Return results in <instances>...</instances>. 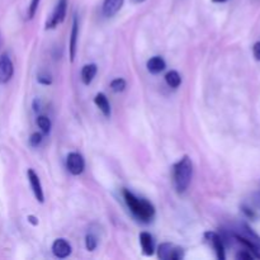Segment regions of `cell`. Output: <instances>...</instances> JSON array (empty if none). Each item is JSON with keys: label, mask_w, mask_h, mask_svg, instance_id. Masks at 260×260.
Masks as SVG:
<instances>
[{"label": "cell", "mask_w": 260, "mask_h": 260, "mask_svg": "<svg viewBox=\"0 0 260 260\" xmlns=\"http://www.w3.org/2000/svg\"><path fill=\"white\" fill-rule=\"evenodd\" d=\"M123 198L126 201L127 206H128L129 210L134 212V215L136 216L140 220L145 221V222H149L152 220V217L155 216V208L149 201L146 200H140L137 198L134 193H131L129 190H123Z\"/></svg>", "instance_id": "cell-1"}, {"label": "cell", "mask_w": 260, "mask_h": 260, "mask_svg": "<svg viewBox=\"0 0 260 260\" xmlns=\"http://www.w3.org/2000/svg\"><path fill=\"white\" fill-rule=\"evenodd\" d=\"M193 164L189 156H184L174 165V185L179 193L188 189L192 180Z\"/></svg>", "instance_id": "cell-2"}, {"label": "cell", "mask_w": 260, "mask_h": 260, "mask_svg": "<svg viewBox=\"0 0 260 260\" xmlns=\"http://www.w3.org/2000/svg\"><path fill=\"white\" fill-rule=\"evenodd\" d=\"M66 9H68V0H58L50 20H47V23H46V28L47 29L48 28H55L60 23H62L66 17Z\"/></svg>", "instance_id": "cell-3"}, {"label": "cell", "mask_w": 260, "mask_h": 260, "mask_svg": "<svg viewBox=\"0 0 260 260\" xmlns=\"http://www.w3.org/2000/svg\"><path fill=\"white\" fill-rule=\"evenodd\" d=\"M66 167L73 175H80L85 168L84 157L79 152H70L66 159Z\"/></svg>", "instance_id": "cell-4"}, {"label": "cell", "mask_w": 260, "mask_h": 260, "mask_svg": "<svg viewBox=\"0 0 260 260\" xmlns=\"http://www.w3.org/2000/svg\"><path fill=\"white\" fill-rule=\"evenodd\" d=\"M14 74V66L8 55L0 56V83H8Z\"/></svg>", "instance_id": "cell-5"}, {"label": "cell", "mask_w": 260, "mask_h": 260, "mask_svg": "<svg viewBox=\"0 0 260 260\" xmlns=\"http://www.w3.org/2000/svg\"><path fill=\"white\" fill-rule=\"evenodd\" d=\"M27 175H28V180H29L30 188H32L33 193H35L36 200H37L40 203H43V201H45V196H43V189H42V184H41L40 182V178H38V175L36 174V172L33 169H28Z\"/></svg>", "instance_id": "cell-6"}, {"label": "cell", "mask_w": 260, "mask_h": 260, "mask_svg": "<svg viewBox=\"0 0 260 260\" xmlns=\"http://www.w3.org/2000/svg\"><path fill=\"white\" fill-rule=\"evenodd\" d=\"M206 239L212 244L213 249L216 251V255L220 260H225L226 255H225V246H223V241L221 239V236L218 234L213 233V231H208V233L205 234Z\"/></svg>", "instance_id": "cell-7"}, {"label": "cell", "mask_w": 260, "mask_h": 260, "mask_svg": "<svg viewBox=\"0 0 260 260\" xmlns=\"http://www.w3.org/2000/svg\"><path fill=\"white\" fill-rule=\"evenodd\" d=\"M52 253L56 258L65 259L71 254V246L65 239H57L52 244Z\"/></svg>", "instance_id": "cell-8"}, {"label": "cell", "mask_w": 260, "mask_h": 260, "mask_svg": "<svg viewBox=\"0 0 260 260\" xmlns=\"http://www.w3.org/2000/svg\"><path fill=\"white\" fill-rule=\"evenodd\" d=\"M78 36H79V24H78V17L74 15L73 20V29H71L70 36V60L73 62L75 60V53H76V46H78Z\"/></svg>", "instance_id": "cell-9"}, {"label": "cell", "mask_w": 260, "mask_h": 260, "mask_svg": "<svg viewBox=\"0 0 260 260\" xmlns=\"http://www.w3.org/2000/svg\"><path fill=\"white\" fill-rule=\"evenodd\" d=\"M124 0H104L103 3V14L106 17H113L123 5Z\"/></svg>", "instance_id": "cell-10"}, {"label": "cell", "mask_w": 260, "mask_h": 260, "mask_svg": "<svg viewBox=\"0 0 260 260\" xmlns=\"http://www.w3.org/2000/svg\"><path fill=\"white\" fill-rule=\"evenodd\" d=\"M165 68H167V63H165L164 58L159 57V56H154L147 61V70L151 74H160L165 70Z\"/></svg>", "instance_id": "cell-11"}, {"label": "cell", "mask_w": 260, "mask_h": 260, "mask_svg": "<svg viewBox=\"0 0 260 260\" xmlns=\"http://www.w3.org/2000/svg\"><path fill=\"white\" fill-rule=\"evenodd\" d=\"M140 244L144 250L145 255H152L154 254V240L149 233L140 234Z\"/></svg>", "instance_id": "cell-12"}, {"label": "cell", "mask_w": 260, "mask_h": 260, "mask_svg": "<svg viewBox=\"0 0 260 260\" xmlns=\"http://www.w3.org/2000/svg\"><path fill=\"white\" fill-rule=\"evenodd\" d=\"M96 71H98V68H96L95 63H89V65L84 66L83 70H81V80L85 85H89L94 80Z\"/></svg>", "instance_id": "cell-13"}, {"label": "cell", "mask_w": 260, "mask_h": 260, "mask_svg": "<svg viewBox=\"0 0 260 260\" xmlns=\"http://www.w3.org/2000/svg\"><path fill=\"white\" fill-rule=\"evenodd\" d=\"M94 103L96 104V107L101 109V112L104 116L108 117V118L111 117V104H109L108 98L103 93L96 94L95 98H94Z\"/></svg>", "instance_id": "cell-14"}, {"label": "cell", "mask_w": 260, "mask_h": 260, "mask_svg": "<svg viewBox=\"0 0 260 260\" xmlns=\"http://www.w3.org/2000/svg\"><path fill=\"white\" fill-rule=\"evenodd\" d=\"M165 81H167L168 85L170 86V88H178V86L182 84V78H180L179 73L175 70H172L169 71V73L165 75Z\"/></svg>", "instance_id": "cell-15"}, {"label": "cell", "mask_w": 260, "mask_h": 260, "mask_svg": "<svg viewBox=\"0 0 260 260\" xmlns=\"http://www.w3.org/2000/svg\"><path fill=\"white\" fill-rule=\"evenodd\" d=\"M173 245L169 243H164L159 246V250H157V255L160 259L162 260H169L170 253H172Z\"/></svg>", "instance_id": "cell-16"}, {"label": "cell", "mask_w": 260, "mask_h": 260, "mask_svg": "<svg viewBox=\"0 0 260 260\" xmlns=\"http://www.w3.org/2000/svg\"><path fill=\"white\" fill-rule=\"evenodd\" d=\"M37 124L38 127L41 128V131L43 132V134H48V132L51 131V121L48 117L46 116H40L37 118Z\"/></svg>", "instance_id": "cell-17"}, {"label": "cell", "mask_w": 260, "mask_h": 260, "mask_svg": "<svg viewBox=\"0 0 260 260\" xmlns=\"http://www.w3.org/2000/svg\"><path fill=\"white\" fill-rule=\"evenodd\" d=\"M126 85L127 84L124 79L117 78L111 83V89L114 91V93H121V91H123L124 89H126Z\"/></svg>", "instance_id": "cell-18"}, {"label": "cell", "mask_w": 260, "mask_h": 260, "mask_svg": "<svg viewBox=\"0 0 260 260\" xmlns=\"http://www.w3.org/2000/svg\"><path fill=\"white\" fill-rule=\"evenodd\" d=\"M96 245H98V241H96L95 236L91 235V234H89V235H86V238H85V246H86V250H89V251H94V250H95Z\"/></svg>", "instance_id": "cell-19"}, {"label": "cell", "mask_w": 260, "mask_h": 260, "mask_svg": "<svg viewBox=\"0 0 260 260\" xmlns=\"http://www.w3.org/2000/svg\"><path fill=\"white\" fill-rule=\"evenodd\" d=\"M183 258H184V251H183V249L173 246L172 253H170V256H169V260H180Z\"/></svg>", "instance_id": "cell-20"}, {"label": "cell", "mask_w": 260, "mask_h": 260, "mask_svg": "<svg viewBox=\"0 0 260 260\" xmlns=\"http://www.w3.org/2000/svg\"><path fill=\"white\" fill-rule=\"evenodd\" d=\"M42 142V135L38 134V132H35V134L30 135L29 137V144L32 147H38Z\"/></svg>", "instance_id": "cell-21"}, {"label": "cell", "mask_w": 260, "mask_h": 260, "mask_svg": "<svg viewBox=\"0 0 260 260\" xmlns=\"http://www.w3.org/2000/svg\"><path fill=\"white\" fill-rule=\"evenodd\" d=\"M38 5H40V0H32V2H30L29 9H28V17H29L30 19L36 15V12H37L38 9Z\"/></svg>", "instance_id": "cell-22"}, {"label": "cell", "mask_w": 260, "mask_h": 260, "mask_svg": "<svg viewBox=\"0 0 260 260\" xmlns=\"http://www.w3.org/2000/svg\"><path fill=\"white\" fill-rule=\"evenodd\" d=\"M38 83L40 84H43V85H50L51 83H52V80H51V76L48 75V74H40L37 78Z\"/></svg>", "instance_id": "cell-23"}, {"label": "cell", "mask_w": 260, "mask_h": 260, "mask_svg": "<svg viewBox=\"0 0 260 260\" xmlns=\"http://www.w3.org/2000/svg\"><path fill=\"white\" fill-rule=\"evenodd\" d=\"M236 258L241 259V260H253L254 258H255V256L253 255V253H251V251L243 250V251H240L238 255H236Z\"/></svg>", "instance_id": "cell-24"}, {"label": "cell", "mask_w": 260, "mask_h": 260, "mask_svg": "<svg viewBox=\"0 0 260 260\" xmlns=\"http://www.w3.org/2000/svg\"><path fill=\"white\" fill-rule=\"evenodd\" d=\"M253 53H254V57H255V60L260 61V41H259V42H256L255 45H254Z\"/></svg>", "instance_id": "cell-25"}, {"label": "cell", "mask_w": 260, "mask_h": 260, "mask_svg": "<svg viewBox=\"0 0 260 260\" xmlns=\"http://www.w3.org/2000/svg\"><path fill=\"white\" fill-rule=\"evenodd\" d=\"M28 221H29L30 223H33V225H37V221H36V217H33V216H28Z\"/></svg>", "instance_id": "cell-26"}, {"label": "cell", "mask_w": 260, "mask_h": 260, "mask_svg": "<svg viewBox=\"0 0 260 260\" xmlns=\"http://www.w3.org/2000/svg\"><path fill=\"white\" fill-rule=\"evenodd\" d=\"M213 3H226L228 0H212Z\"/></svg>", "instance_id": "cell-27"}, {"label": "cell", "mask_w": 260, "mask_h": 260, "mask_svg": "<svg viewBox=\"0 0 260 260\" xmlns=\"http://www.w3.org/2000/svg\"><path fill=\"white\" fill-rule=\"evenodd\" d=\"M134 2L135 3H142V2H144V0H134Z\"/></svg>", "instance_id": "cell-28"}]
</instances>
